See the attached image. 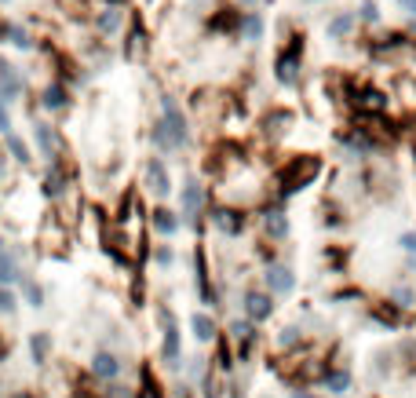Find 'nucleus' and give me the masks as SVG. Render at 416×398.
Listing matches in <instances>:
<instances>
[{"label": "nucleus", "instance_id": "9", "mask_svg": "<svg viewBox=\"0 0 416 398\" xmlns=\"http://www.w3.org/2000/svg\"><path fill=\"white\" fill-rule=\"evenodd\" d=\"M95 376H102V380H114V376L121 373V362L114 358V354H95Z\"/></svg>", "mask_w": 416, "mask_h": 398}, {"label": "nucleus", "instance_id": "30", "mask_svg": "<svg viewBox=\"0 0 416 398\" xmlns=\"http://www.w3.org/2000/svg\"><path fill=\"white\" fill-rule=\"evenodd\" d=\"M296 340H299V337H296V329H285V332H281V344H289V347H292Z\"/></svg>", "mask_w": 416, "mask_h": 398}, {"label": "nucleus", "instance_id": "2", "mask_svg": "<svg viewBox=\"0 0 416 398\" xmlns=\"http://www.w3.org/2000/svg\"><path fill=\"white\" fill-rule=\"evenodd\" d=\"M146 183H150V191L158 194V198H168L172 183H168V169H165L161 157H150L146 161Z\"/></svg>", "mask_w": 416, "mask_h": 398}, {"label": "nucleus", "instance_id": "20", "mask_svg": "<svg viewBox=\"0 0 416 398\" xmlns=\"http://www.w3.org/2000/svg\"><path fill=\"white\" fill-rule=\"evenodd\" d=\"M44 107H48V110H62L66 107V92L55 85V88H48V92H44Z\"/></svg>", "mask_w": 416, "mask_h": 398}, {"label": "nucleus", "instance_id": "17", "mask_svg": "<svg viewBox=\"0 0 416 398\" xmlns=\"http://www.w3.org/2000/svg\"><path fill=\"white\" fill-rule=\"evenodd\" d=\"M153 227H158L161 234H175V230H179V219H175L172 212H165V208H161V212H153Z\"/></svg>", "mask_w": 416, "mask_h": 398}, {"label": "nucleus", "instance_id": "15", "mask_svg": "<svg viewBox=\"0 0 416 398\" xmlns=\"http://www.w3.org/2000/svg\"><path fill=\"white\" fill-rule=\"evenodd\" d=\"M263 33V18L256 15V11H249L245 18H241V37H245V40H256Z\"/></svg>", "mask_w": 416, "mask_h": 398}, {"label": "nucleus", "instance_id": "4", "mask_svg": "<svg viewBox=\"0 0 416 398\" xmlns=\"http://www.w3.org/2000/svg\"><path fill=\"white\" fill-rule=\"evenodd\" d=\"M245 310H249L252 322H263V318H271L274 303H271V296H263V292H249V296H245Z\"/></svg>", "mask_w": 416, "mask_h": 398}, {"label": "nucleus", "instance_id": "24", "mask_svg": "<svg viewBox=\"0 0 416 398\" xmlns=\"http://www.w3.org/2000/svg\"><path fill=\"white\" fill-rule=\"evenodd\" d=\"M267 230L274 238H285V230H289V223H285V216L281 212H267Z\"/></svg>", "mask_w": 416, "mask_h": 398}, {"label": "nucleus", "instance_id": "14", "mask_svg": "<svg viewBox=\"0 0 416 398\" xmlns=\"http://www.w3.org/2000/svg\"><path fill=\"white\" fill-rule=\"evenodd\" d=\"M325 387L333 391V394H343V391L350 387V373H347V369H336V373H328V376H325Z\"/></svg>", "mask_w": 416, "mask_h": 398}, {"label": "nucleus", "instance_id": "8", "mask_svg": "<svg viewBox=\"0 0 416 398\" xmlns=\"http://www.w3.org/2000/svg\"><path fill=\"white\" fill-rule=\"evenodd\" d=\"M0 92H4L8 99H15V95H22V80L15 77V70L8 66V62H0Z\"/></svg>", "mask_w": 416, "mask_h": 398}, {"label": "nucleus", "instance_id": "1", "mask_svg": "<svg viewBox=\"0 0 416 398\" xmlns=\"http://www.w3.org/2000/svg\"><path fill=\"white\" fill-rule=\"evenodd\" d=\"M161 114H165V121L158 124L153 139H158V146H161L165 154H172V150H179V146L190 139V128H186V117L179 110V102H175L172 95L161 99Z\"/></svg>", "mask_w": 416, "mask_h": 398}, {"label": "nucleus", "instance_id": "18", "mask_svg": "<svg viewBox=\"0 0 416 398\" xmlns=\"http://www.w3.org/2000/svg\"><path fill=\"white\" fill-rule=\"evenodd\" d=\"M99 30L102 33H117L121 30V11H102L99 15Z\"/></svg>", "mask_w": 416, "mask_h": 398}, {"label": "nucleus", "instance_id": "27", "mask_svg": "<svg viewBox=\"0 0 416 398\" xmlns=\"http://www.w3.org/2000/svg\"><path fill=\"white\" fill-rule=\"evenodd\" d=\"M376 18H380V11H376L372 0H369V4H362V23H376Z\"/></svg>", "mask_w": 416, "mask_h": 398}, {"label": "nucleus", "instance_id": "16", "mask_svg": "<svg viewBox=\"0 0 416 398\" xmlns=\"http://www.w3.org/2000/svg\"><path fill=\"white\" fill-rule=\"evenodd\" d=\"M4 37H8V44H15V48H22V52H30V48H33L30 33H26V30H18V26H4Z\"/></svg>", "mask_w": 416, "mask_h": 398}, {"label": "nucleus", "instance_id": "25", "mask_svg": "<svg viewBox=\"0 0 416 398\" xmlns=\"http://www.w3.org/2000/svg\"><path fill=\"white\" fill-rule=\"evenodd\" d=\"M215 223H219V227H223V230H230V234H234V230L241 227V223L234 219V212H219V216H215Z\"/></svg>", "mask_w": 416, "mask_h": 398}, {"label": "nucleus", "instance_id": "29", "mask_svg": "<svg viewBox=\"0 0 416 398\" xmlns=\"http://www.w3.org/2000/svg\"><path fill=\"white\" fill-rule=\"evenodd\" d=\"M402 248L405 253H416V234H402Z\"/></svg>", "mask_w": 416, "mask_h": 398}, {"label": "nucleus", "instance_id": "12", "mask_svg": "<svg viewBox=\"0 0 416 398\" xmlns=\"http://www.w3.org/2000/svg\"><path fill=\"white\" fill-rule=\"evenodd\" d=\"M15 278H22L18 267H15V256L8 253V248H0V285H8V282H15Z\"/></svg>", "mask_w": 416, "mask_h": 398}, {"label": "nucleus", "instance_id": "21", "mask_svg": "<svg viewBox=\"0 0 416 398\" xmlns=\"http://www.w3.org/2000/svg\"><path fill=\"white\" fill-rule=\"evenodd\" d=\"M4 139H8V150H11V157H15V161H30V150H26V143H22V139H18L15 132H11V135H4Z\"/></svg>", "mask_w": 416, "mask_h": 398}, {"label": "nucleus", "instance_id": "23", "mask_svg": "<svg viewBox=\"0 0 416 398\" xmlns=\"http://www.w3.org/2000/svg\"><path fill=\"white\" fill-rule=\"evenodd\" d=\"M8 102H11V99H8L4 92H0V135H11V132H15V128H11V114H8Z\"/></svg>", "mask_w": 416, "mask_h": 398}, {"label": "nucleus", "instance_id": "26", "mask_svg": "<svg viewBox=\"0 0 416 398\" xmlns=\"http://www.w3.org/2000/svg\"><path fill=\"white\" fill-rule=\"evenodd\" d=\"M11 310H15V296L8 289H0V314H11Z\"/></svg>", "mask_w": 416, "mask_h": 398}, {"label": "nucleus", "instance_id": "10", "mask_svg": "<svg viewBox=\"0 0 416 398\" xmlns=\"http://www.w3.org/2000/svg\"><path fill=\"white\" fill-rule=\"evenodd\" d=\"M355 23H358V18H355V15H350V11H340V15L333 18V23H328V37H333V40L347 37L350 30H355Z\"/></svg>", "mask_w": 416, "mask_h": 398}, {"label": "nucleus", "instance_id": "3", "mask_svg": "<svg viewBox=\"0 0 416 398\" xmlns=\"http://www.w3.org/2000/svg\"><path fill=\"white\" fill-rule=\"evenodd\" d=\"M165 362L179 366V329H175L172 314H165Z\"/></svg>", "mask_w": 416, "mask_h": 398}, {"label": "nucleus", "instance_id": "11", "mask_svg": "<svg viewBox=\"0 0 416 398\" xmlns=\"http://www.w3.org/2000/svg\"><path fill=\"white\" fill-rule=\"evenodd\" d=\"M190 329H194V337H197V340H212V337H215V322H212V314H194V318H190Z\"/></svg>", "mask_w": 416, "mask_h": 398}, {"label": "nucleus", "instance_id": "19", "mask_svg": "<svg viewBox=\"0 0 416 398\" xmlns=\"http://www.w3.org/2000/svg\"><path fill=\"white\" fill-rule=\"evenodd\" d=\"M33 132H37V143H40V150L52 157V146H55V139H52V128H48V124H33Z\"/></svg>", "mask_w": 416, "mask_h": 398}, {"label": "nucleus", "instance_id": "28", "mask_svg": "<svg viewBox=\"0 0 416 398\" xmlns=\"http://www.w3.org/2000/svg\"><path fill=\"white\" fill-rule=\"evenodd\" d=\"M172 260H175V256H172V248H158V263H161V267H168Z\"/></svg>", "mask_w": 416, "mask_h": 398}, {"label": "nucleus", "instance_id": "31", "mask_svg": "<svg viewBox=\"0 0 416 398\" xmlns=\"http://www.w3.org/2000/svg\"><path fill=\"white\" fill-rule=\"evenodd\" d=\"M292 398H318V394H303V391H296V394H292Z\"/></svg>", "mask_w": 416, "mask_h": 398}, {"label": "nucleus", "instance_id": "6", "mask_svg": "<svg viewBox=\"0 0 416 398\" xmlns=\"http://www.w3.org/2000/svg\"><path fill=\"white\" fill-rule=\"evenodd\" d=\"M267 285L285 296V292H292V289H296V278H292V270H289V267H271V270H267Z\"/></svg>", "mask_w": 416, "mask_h": 398}, {"label": "nucleus", "instance_id": "13", "mask_svg": "<svg viewBox=\"0 0 416 398\" xmlns=\"http://www.w3.org/2000/svg\"><path fill=\"white\" fill-rule=\"evenodd\" d=\"M48 332H33V337H30V354H33V362L40 366L44 358H48Z\"/></svg>", "mask_w": 416, "mask_h": 398}, {"label": "nucleus", "instance_id": "5", "mask_svg": "<svg viewBox=\"0 0 416 398\" xmlns=\"http://www.w3.org/2000/svg\"><path fill=\"white\" fill-rule=\"evenodd\" d=\"M296 70H299V44H292L289 55L278 59V77L285 80V85H296Z\"/></svg>", "mask_w": 416, "mask_h": 398}, {"label": "nucleus", "instance_id": "22", "mask_svg": "<svg viewBox=\"0 0 416 398\" xmlns=\"http://www.w3.org/2000/svg\"><path fill=\"white\" fill-rule=\"evenodd\" d=\"M22 282V292H26V300L33 303V307H40L44 303V292H40V285L37 282H30V278H18Z\"/></svg>", "mask_w": 416, "mask_h": 398}, {"label": "nucleus", "instance_id": "7", "mask_svg": "<svg viewBox=\"0 0 416 398\" xmlns=\"http://www.w3.org/2000/svg\"><path fill=\"white\" fill-rule=\"evenodd\" d=\"M201 201H205L201 186H197V183L190 179V183H186V191H183V212H186V219H194V216H197V208H201Z\"/></svg>", "mask_w": 416, "mask_h": 398}, {"label": "nucleus", "instance_id": "32", "mask_svg": "<svg viewBox=\"0 0 416 398\" xmlns=\"http://www.w3.org/2000/svg\"><path fill=\"white\" fill-rule=\"evenodd\" d=\"M249 4H256V0H249Z\"/></svg>", "mask_w": 416, "mask_h": 398}]
</instances>
